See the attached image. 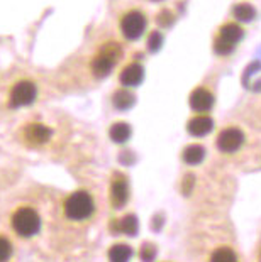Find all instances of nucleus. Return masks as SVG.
<instances>
[{"label": "nucleus", "instance_id": "obj_1", "mask_svg": "<svg viewBox=\"0 0 261 262\" xmlns=\"http://www.w3.org/2000/svg\"><path fill=\"white\" fill-rule=\"evenodd\" d=\"M93 198L87 191H75L65 200V215L70 220H85L93 213Z\"/></svg>", "mask_w": 261, "mask_h": 262}, {"label": "nucleus", "instance_id": "obj_2", "mask_svg": "<svg viewBox=\"0 0 261 262\" xmlns=\"http://www.w3.org/2000/svg\"><path fill=\"white\" fill-rule=\"evenodd\" d=\"M122 58V48L117 42H109L101 48V53L92 59V73L104 78L114 70L115 63Z\"/></svg>", "mask_w": 261, "mask_h": 262}, {"label": "nucleus", "instance_id": "obj_3", "mask_svg": "<svg viewBox=\"0 0 261 262\" xmlns=\"http://www.w3.org/2000/svg\"><path fill=\"white\" fill-rule=\"evenodd\" d=\"M12 228L21 237H34L41 230V219L34 208H19L12 215Z\"/></svg>", "mask_w": 261, "mask_h": 262}, {"label": "nucleus", "instance_id": "obj_4", "mask_svg": "<svg viewBox=\"0 0 261 262\" xmlns=\"http://www.w3.org/2000/svg\"><path fill=\"white\" fill-rule=\"evenodd\" d=\"M244 36L243 27L237 24H226L220 27L217 37H215L214 42V51L220 54V56H226V54H231L234 51L236 44L241 41Z\"/></svg>", "mask_w": 261, "mask_h": 262}, {"label": "nucleus", "instance_id": "obj_5", "mask_svg": "<svg viewBox=\"0 0 261 262\" xmlns=\"http://www.w3.org/2000/svg\"><path fill=\"white\" fill-rule=\"evenodd\" d=\"M37 97V88L32 81H19L15 83L14 88L10 90V98H9V105L12 108H19V107H27V105H32Z\"/></svg>", "mask_w": 261, "mask_h": 262}, {"label": "nucleus", "instance_id": "obj_6", "mask_svg": "<svg viewBox=\"0 0 261 262\" xmlns=\"http://www.w3.org/2000/svg\"><path fill=\"white\" fill-rule=\"evenodd\" d=\"M144 29H146V17H144L141 12H137V10L127 12L121 20V31L129 41L139 39L143 36Z\"/></svg>", "mask_w": 261, "mask_h": 262}, {"label": "nucleus", "instance_id": "obj_7", "mask_svg": "<svg viewBox=\"0 0 261 262\" xmlns=\"http://www.w3.org/2000/svg\"><path fill=\"white\" fill-rule=\"evenodd\" d=\"M244 144V134L237 127L224 129L217 137V147L222 152H236Z\"/></svg>", "mask_w": 261, "mask_h": 262}, {"label": "nucleus", "instance_id": "obj_8", "mask_svg": "<svg viewBox=\"0 0 261 262\" xmlns=\"http://www.w3.org/2000/svg\"><path fill=\"white\" fill-rule=\"evenodd\" d=\"M53 130L44 124H29L24 129V139L29 144H46L51 139Z\"/></svg>", "mask_w": 261, "mask_h": 262}, {"label": "nucleus", "instance_id": "obj_9", "mask_svg": "<svg viewBox=\"0 0 261 262\" xmlns=\"http://www.w3.org/2000/svg\"><path fill=\"white\" fill-rule=\"evenodd\" d=\"M214 95L209 90H205V88H197L190 95V107L197 110V112H207V110L214 107Z\"/></svg>", "mask_w": 261, "mask_h": 262}, {"label": "nucleus", "instance_id": "obj_10", "mask_svg": "<svg viewBox=\"0 0 261 262\" xmlns=\"http://www.w3.org/2000/svg\"><path fill=\"white\" fill-rule=\"evenodd\" d=\"M127 198H129V186H127V181L124 178H117V180L112 181L110 185V202L115 206V208H122L127 203Z\"/></svg>", "mask_w": 261, "mask_h": 262}, {"label": "nucleus", "instance_id": "obj_11", "mask_svg": "<svg viewBox=\"0 0 261 262\" xmlns=\"http://www.w3.org/2000/svg\"><path fill=\"white\" fill-rule=\"evenodd\" d=\"M143 78H144L143 66L137 64V63H132V64L126 66V68L122 70V73L119 76V81L124 86H137L143 81Z\"/></svg>", "mask_w": 261, "mask_h": 262}, {"label": "nucleus", "instance_id": "obj_12", "mask_svg": "<svg viewBox=\"0 0 261 262\" xmlns=\"http://www.w3.org/2000/svg\"><path fill=\"white\" fill-rule=\"evenodd\" d=\"M187 129L192 136L204 137V136H207V134H210V130L214 129V120L210 119V117H205V115L195 117V119H192L187 124Z\"/></svg>", "mask_w": 261, "mask_h": 262}, {"label": "nucleus", "instance_id": "obj_13", "mask_svg": "<svg viewBox=\"0 0 261 262\" xmlns=\"http://www.w3.org/2000/svg\"><path fill=\"white\" fill-rule=\"evenodd\" d=\"M109 136L115 144H124L131 137V125L126 122H117L109 129Z\"/></svg>", "mask_w": 261, "mask_h": 262}, {"label": "nucleus", "instance_id": "obj_14", "mask_svg": "<svg viewBox=\"0 0 261 262\" xmlns=\"http://www.w3.org/2000/svg\"><path fill=\"white\" fill-rule=\"evenodd\" d=\"M205 158V149L198 144H193V146H188L185 150H183V161L190 166H197L200 164Z\"/></svg>", "mask_w": 261, "mask_h": 262}, {"label": "nucleus", "instance_id": "obj_15", "mask_svg": "<svg viewBox=\"0 0 261 262\" xmlns=\"http://www.w3.org/2000/svg\"><path fill=\"white\" fill-rule=\"evenodd\" d=\"M112 102H114L115 108L129 110L132 105L136 103V97H134V93L129 92V90H119V92H115Z\"/></svg>", "mask_w": 261, "mask_h": 262}, {"label": "nucleus", "instance_id": "obj_16", "mask_svg": "<svg viewBox=\"0 0 261 262\" xmlns=\"http://www.w3.org/2000/svg\"><path fill=\"white\" fill-rule=\"evenodd\" d=\"M232 15L239 20V22H251L256 17V10L251 4H237L234 9H232Z\"/></svg>", "mask_w": 261, "mask_h": 262}, {"label": "nucleus", "instance_id": "obj_17", "mask_svg": "<svg viewBox=\"0 0 261 262\" xmlns=\"http://www.w3.org/2000/svg\"><path fill=\"white\" fill-rule=\"evenodd\" d=\"M132 249L126 244H117L114 247H110L109 250V259L114 262H126L127 259H131Z\"/></svg>", "mask_w": 261, "mask_h": 262}, {"label": "nucleus", "instance_id": "obj_18", "mask_svg": "<svg viewBox=\"0 0 261 262\" xmlns=\"http://www.w3.org/2000/svg\"><path fill=\"white\" fill-rule=\"evenodd\" d=\"M137 219L134 215H126L124 219L121 220V225H119V230L122 233H126V235H136L137 230H139V227H137Z\"/></svg>", "mask_w": 261, "mask_h": 262}, {"label": "nucleus", "instance_id": "obj_19", "mask_svg": "<svg viewBox=\"0 0 261 262\" xmlns=\"http://www.w3.org/2000/svg\"><path fill=\"white\" fill-rule=\"evenodd\" d=\"M236 254L234 250H232L231 247H219L215 252L212 254V260L214 262H232L236 260Z\"/></svg>", "mask_w": 261, "mask_h": 262}, {"label": "nucleus", "instance_id": "obj_20", "mask_svg": "<svg viewBox=\"0 0 261 262\" xmlns=\"http://www.w3.org/2000/svg\"><path fill=\"white\" fill-rule=\"evenodd\" d=\"M12 255V244L5 237H0V260H7Z\"/></svg>", "mask_w": 261, "mask_h": 262}, {"label": "nucleus", "instance_id": "obj_21", "mask_svg": "<svg viewBox=\"0 0 261 262\" xmlns=\"http://www.w3.org/2000/svg\"><path fill=\"white\" fill-rule=\"evenodd\" d=\"M161 44H163V37H161L159 32H151V36H149L148 39V48H149V51H153V53H156L158 49L161 48Z\"/></svg>", "mask_w": 261, "mask_h": 262}, {"label": "nucleus", "instance_id": "obj_22", "mask_svg": "<svg viewBox=\"0 0 261 262\" xmlns=\"http://www.w3.org/2000/svg\"><path fill=\"white\" fill-rule=\"evenodd\" d=\"M175 20V17H173V14L171 12H168V10H163L159 15H158V24L159 26H165V27H168V26H171V22Z\"/></svg>", "mask_w": 261, "mask_h": 262}, {"label": "nucleus", "instance_id": "obj_23", "mask_svg": "<svg viewBox=\"0 0 261 262\" xmlns=\"http://www.w3.org/2000/svg\"><path fill=\"white\" fill-rule=\"evenodd\" d=\"M154 2H159V0H154Z\"/></svg>", "mask_w": 261, "mask_h": 262}]
</instances>
